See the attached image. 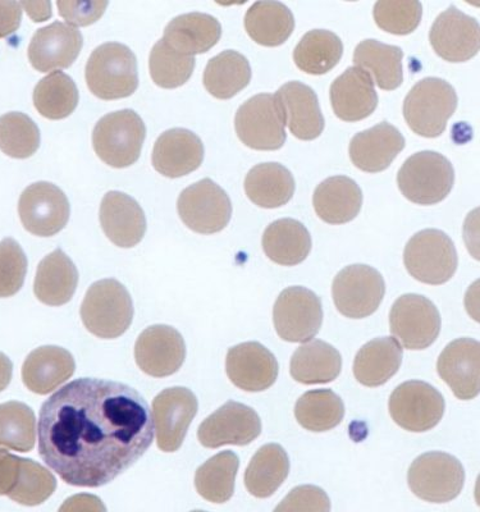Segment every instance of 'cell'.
<instances>
[{
	"label": "cell",
	"instance_id": "cell-1",
	"mask_svg": "<svg viewBox=\"0 0 480 512\" xmlns=\"http://www.w3.org/2000/svg\"><path fill=\"white\" fill-rule=\"evenodd\" d=\"M153 440L148 402L125 383L76 379L41 406L40 457L71 486L98 488L113 482Z\"/></svg>",
	"mask_w": 480,
	"mask_h": 512
},
{
	"label": "cell",
	"instance_id": "cell-2",
	"mask_svg": "<svg viewBox=\"0 0 480 512\" xmlns=\"http://www.w3.org/2000/svg\"><path fill=\"white\" fill-rule=\"evenodd\" d=\"M85 79L96 98L116 100L131 96L139 86L135 53L120 43L99 45L86 63Z\"/></svg>",
	"mask_w": 480,
	"mask_h": 512
},
{
	"label": "cell",
	"instance_id": "cell-3",
	"mask_svg": "<svg viewBox=\"0 0 480 512\" xmlns=\"http://www.w3.org/2000/svg\"><path fill=\"white\" fill-rule=\"evenodd\" d=\"M457 103L459 98L454 86L438 77H427L416 82L406 95L402 111L416 135L434 139L445 132Z\"/></svg>",
	"mask_w": 480,
	"mask_h": 512
},
{
	"label": "cell",
	"instance_id": "cell-4",
	"mask_svg": "<svg viewBox=\"0 0 480 512\" xmlns=\"http://www.w3.org/2000/svg\"><path fill=\"white\" fill-rule=\"evenodd\" d=\"M134 304L126 287L116 280L91 285L81 305V319L94 336L113 340L130 328Z\"/></svg>",
	"mask_w": 480,
	"mask_h": 512
},
{
	"label": "cell",
	"instance_id": "cell-5",
	"mask_svg": "<svg viewBox=\"0 0 480 512\" xmlns=\"http://www.w3.org/2000/svg\"><path fill=\"white\" fill-rule=\"evenodd\" d=\"M455 171L445 155L431 150L411 155L397 173V185L411 203L434 205L450 194Z\"/></svg>",
	"mask_w": 480,
	"mask_h": 512
},
{
	"label": "cell",
	"instance_id": "cell-6",
	"mask_svg": "<svg viewBox=\"0 0 480 512\" xmlns=\"http://www.w3.org/2000/svg\"><path fill=\"white\" fill-rule=\"evenodd\" d=\"M146 127L132 109L105 114L93 131L96 155L113 168L132 166L140 158Z\"/></svg>",
	"mask_w": 480,
	"mask_h": 512
},
{
	"label": "cell",
	"instance_id": "cell-7",
	"mask_svg": "<svg viewBox=\"0 0 480 512\" xmlns=\"http://www.w3.org/2000/svg\"><path fill=\"white\" fill-rule=\"evenodd\" d=\"M404 264L416 281L440 286L455 276L459 258L450 236L428 228L416 233L406 244Z\"/></svg>",
	"mask_w": 480,
	"mask_h": 512
},
{
	"label": "cell",
	"instance_id": "cell-8",
	"mask_svg": "<svg viewBox=\"0 0 480 512\" xmlns=\"http://www.w3.org/2000/svg\"><path fill=\"white\" fill-rule=\"evenodd\" d=\"M411 492L420 500L446 504L463 491L465 470L455 456L432 451L416 457L408 472Z\"/></svg>",
	"mask_w": 480,
	"mask_h": 512
},
{
	"label": "cell",
	"instance_id": "cell-9",
	"mask_svg": "<svg viewBox=\"0 0 480 512\" xmlns=\"http://www.w3.org/2000/svg\"><path fill=\"white\" fill-rule=\"evenodd\" d=\"M386 295L382 274L365 264L349 265L338 272L332 283L336 308L350 319L368 318L377 312Z\"/></svg>",
	"mask_w": 480,
	"mask_h": 512
},
{
	"label": "cell",
	"instance_id": "cell-10",
	"mask_svg": "<svg viewBox=\"0 0 480 512\" xmlns=\"http://www.w3.org/2000/svg\"><path fill=\"white\" fill-rule=\"evenodd\" d=\"M181 221L201 235L221 232L230 223L232 203L227 192L210 178H204L181 192L177 200Z\"/></svg>",
	"mask_w": 480,
	"mask_h": 512
},
{
	"label": "cell",
	"instance_id": "cell-11",
	"mask_svg": "<svg viewBox=\"0 0 480 512\" xmlns=\"http://www.w3.org/2000/svg\"><path fill=\"white\" fill-rule=\"evenodd\" d=\"M392 335L405 349H428L441 333V315L436 305L422 295H402L390 313Z\"/></svg>",
	"mask_w": 480,
	"mask_h": 512
},
{
	"label": "cell",
	"instance_id": "cell-12",
	"mask_svg": "<svg viewBox=\"0 0 480 512\" xmlns=\"http://www.w3.org/2000/svg\"><path fill=\"white\" fill-rule=\"evenodd\" d=\"M285 120L273 94L246 100L235 117L236 134L254 150H278L286 143Z\"/></svg>",
	"mask_w": 480,
	"mask_h": 512
},
{
	"label": "cell",
	"instance_id": "cell-13",
	"mask_svg": "<svg viewBox=\"0 0 480 512\" xmlns=\"http://www.w3.org/2000/svg\"><path fill=\"white\" fill-rule=\"evenodd\" d=\"M273 323L283 341L296 344L313 340L323 324L322 301L308 288L288 287L274 304Z\"/></svg>",
	"mask_w": 480,
	"mask_h": 512
},
{
	"label": "cell",
	"instance_id": "cell-14",
	"mask_svg": "<svg viewBox=\"0 0 480 512\" xmlns=\"http://www.w3.org/2000/svg\"><path fill=\"white\" fill-rule=\"evenodd\" d=\"M391 418L399 427L413 433L431 431L445 414V399L431 384L409 381L400 384L390 397Z\"/></svg>",
	"mask_w": 480,
	"mask_h": 512
},
{
	"label": "cell",
	"instance_id": "cell-15",
	"mask_svg": "<svg viewBox=\"0 0 480 512\" xmlns=\"http://www.w3.org/2000/svg\"><path fill=\"white\" fill-rule=\"evenodd\" d=\"M70 201L58 186L36 182L20 196L18 214L25 230L39 237L57 235L70 219Z\"/></svg>",
	"mask_w": 480,
	"mask_h": 512
},
{
	"label": "cell",
	"instance_id": "cell-16",
	"mask_svg": "<svg viewBox=\"0 0 480 512\" xmlns=\"http://www.w3.org/2000/svg\"><path fill=\"white\" fill-rule=\"evenodd\" d=\"M198 408V399L185 387L168 388L155 397L153 423L160 450L175 452L182 446Z\"/></svg>",
	"mask_w": 480,
	"mask_h": 512
},
{
	"label": "cell",
	"instance_id": "cell-17",
	"mask_svg": "<svg viewBox=\"0 0 480 512\" xmlns=\"http://www.w3.org/2000/svg\"><path fill=\"white\" fill-rule=\"evenodd\" d=\"M262 433V420L254 409L228 401L200 424L198 438L204 447L246 446Z\"/></svg>",
	"mask_w": 480,
	"mask_h": 512
},
{
	"label": "cell",
	"instance_id": "cell-18",
	"mask_svg": "<svg viewBox=\"0 0 480 512\" xmlns=\"http://www.w3.org/2000/svg\"><path fill=\"white\" fill-rule=\"evenodd\" d=\"M136 364L150 377L172 376L181 369L186 359L184 337L169 326L146 328L135 345Z\"/></svg>",
	"mask_w": 480,
	"mask_h": 512
},
{
	"label": "cell",
	"instance_id": "cell-19",
	"mask_svg": "<svg viewBox=\"0 0 480 512\" xmlns=\"http://www.w3.org/2000/svg\"><path fill=\"white\" fill-rule=\"evenodd\" d=\"M429 40L437 56L445 61H469L479 50L478 21L451 6L434 21Z\"/></svg>",
	"mask_w": 480,
	"mask_h": 512
},
{
	"label": "cell",
	"instance_id": "cell-20",
	"mask_svg": "<svg viewBox=\"0 0 480 512\" xmlns=\"http://www.w3.org/2000/svg\"><path fill=\"white\" fill-rule=\"evenodd\" d=\"M84 45L76 27L53 22L35 32L29 45V61L36 71L48 73L71 67Z\"/></svg>",
	"mask_w": 480,
	"mask_h": 512
},
{
	"label": "cell",
	"instance_id": "cell-21",
	"mask_svg": "<svg viewBox=\"0 0 480 512\" xmlns=\"http://www.w3.org/2000/svg\"><path fill=\"white\" fill-rule=\"evenodd\" d=\"M226 372L230 381L246 392H263L277 381L276 356L259 342H245L228 350Z\"/></svg>",
	"mask_w": 480,
	"mask_h": 512
},
{
	"label": "cell",
	"instance_id": "cell-22",
	"mask_svg": "<svg viewBox=\"0 0 480 512\" xmlns=\"http://www.w3.org/2000/svg\"><path fill=\"white\" fill-rule=\"evenodd\" d=\"M479 342L457 338L446 346L437 361V372L459 400L469 401L479 395Z\"/></svg>",
	"mask_w": 480,
	"mask_h": 512
},
{
	"label": "cell",
	"instance_id": "cell-23",
	"mask_svg": "<svg viewBox=\"0 0 480 512\" xmlns=\"http://www.w3.org/2000/svg\"><path fill=\"white\" fill-rule=\"evenodd\" d=\"M274 98L280 105L285 125L297 139L310 141L322 135L326 121L318 96L310 86L299 81L287 82Z\"/></svg>",
	"mask_w": 480,
	"mask_h": 512
},
{
	"label": "cell",
	"instance_id": "cell-24",
	"mask_svg": "<svg viewBox=\"0 0 480 512\" xmlns=\"http://www.w3.org/2000/svg\"><path fill=\"white\" fill-rule=\"evenodd\" d=\"M99 218L105 236L120 248H134L144 239L145 213L130 195L120 191H109L104 195L100 205Z\"/></svg>",
	"mask_w": 480,
	"mask_h": 512
},
{
	"label": "cell",
	"instance_id": "cell-25",
	"mask_svg": "<svg viewBox=\"0 0 480 512\" xmlns=\"http://www.w3.org/2000/svg\"><path fill=\"white\" fill-rule=\"evenodd\" d=\"M203 160V141L186 128L163 132L154 145L152 162L155 171L169 178L189 175L201 166Z\"/></svg>",
	"mask_w": 480,
	"mask_h": 512
},
{
	"label": "cell",
	"instance_id": "cell-26",
	"mask_svg": "<svg viewBox=\"0 0 480 512\" xmlns=\"http://www.w3.org/2000/svg\"><path fill=\"white\" fill-rule=\"evenodd\" d=\"M405 137L386 121L356 134L350 143V159L360 171L379 173L386 171L405 148Z\"/></svg>",
	"mask_w": 480,
	"mask_h": 512
},
{
	"label": "cell",
	"instance_id": "cell-27",
	"mask_svg": "<svg viewBox=\"0 0 480 512\" xmlns=\"http://www.w3.org/2000/svg\"><path fill=\"white\" fill-rule=\"evenodd\" d=\"M333 112L345 122L368 118L378 107V95L372 77L359 67H350L332 82Z\"/></svg>",
	"mask_w": 480,
	"mask_h": 512
},
{
	"label": "cell",
	"instance_id": "cell-28",
	"mask_svg": "<svg viewBox=\"0 0 480 512\" xmlns=\"http://www.w3.org/2000/svg\"><path fill=\"white\" fill-rule=\"evenodd\" d=\"M76 363L67 350L43 346L31 352L22 367V381L31 392L48 395L75 373Z\"/></svg>",
	"mask_w": 480,
	"mask_h": 512
},
{
	"label": "cell",
	"instance_id": "cell-29",
	"mask_svg": "<svg viewBox=\"0 0 480 512\" xmlns=\"http://www.w3.org/2000/svg\"><path fill=\"white\" fill-rule=\"evenodd\" d=\"M222 26L216 17L192 12L173 18L164 30L163 40L176 52L194 57L216 47Z\"/></svg>",
	"mask_w": 480,
	"mask_h": 512
},
{
	"label": "cell",
	"instance_id": "cell-30",
	"mask_svg": "<svg viewBox=\"0 0 480 512\" xmlns=\"http://www.w3.org/2000/svg\"><path fill=\"white\" fill-rule=\"evenodd\" d=\"M315 213L328 224H345L359 216L363 192L352 178L329 177L314 191Z\"/></svg>",
	"mask_w": 480,
	"mask_h": 512
},
{
	"label": "cell",
	"instance_id": "cell-31",
	"mask_svg": "<svg viewBox=\"0 0 480 512\" xmlns=\"http://www.w3.org/2000/svg\"><path fill=\"white\" fill-rule=\"evenodd\" d=\"M404 349L392 337L374 338L356 354L354 376L365 387L386 384L399 372Z\"/></svg>",
	"mask_w": 480,
	"mask_h": 512
},
{
	"label": "cell",
	"instance_id": "cell-32",
	"mask_svg": "<svg viewBox=\"0 0 480 512\" xmlns=\"http://www.w3.org/2000/svg\"><path fill=\"white\" fill-rule=\"evenodd\" d=\"M79 285V272L61 249L41 260L36 272L34 292L41 303L61 306L71 301Z\"/></svg>",
	"mask_w": 480,
	"mask_h": 512
},
{
	"label": "cell",
	"instance_id": "cell-33",
	"mask_svg": "<svg viewBox=\"0 0 480 512\" xmlns=\"http://www.w3.org/2000/svg\"><path fill=\"white\" fill-rule=\"evenodd\" d=\"M262 245L265 255L273 263L294 267L308 258L312 250V236L303 223L283 218L265 228Z\"/></svg>",
	"mask_w": 480,
	"mask_h": 512
},
{
	"label": "cell",
	"instance_id": "cell-34",
	"mask_svg": "<svg viewBox=\"0 0 480 512\" xmlns=\"http://www.w3.org/2000/svg\"><path fill=\"white\" fill-rule=\"evenodd\" d=\"M245 192L255 205L276 209L286 205L295 194V178L280 163H262L250 169Z\"/></svg>",
	"mask_w": 480,
	"mask_h": 512
},
{
	"label": "cell",
	"instance_id": "cell-35",
	"mask_svg": "<svg viewBox=\"0 0 480 512\" xmlns=\"http://www.w3.org/2000/svg\"><path fill=\"white\" fill-rule=\"evenodd\" d=\"M402 58L401 48L374 39L361 41L354 52L355 67L367 72L378 88L386 91L396 90L404 82Z\"/></svg>",
	"mask_w": 480,
	"mask_h": 512
},
{
	"label": "cell",
	"instance_id": "cell-36",
	"mask_svg": "<svg viewBox=\"0 0 480 512\" xmlns=\"http://www.w3.org/2000/svg\"><path fill=\"white\" fill-rule=\"evenodd\" d=\"M245 29L263 47H280L295 30L291 9L281 2H256L245 16Z\"/></svg>",
	"mask_w": 480,
	"mask_h": 512
},
{
	"label": "cell",
	"instance_id": "cell-37",
	"mask_svg": "<svg viewBox=\"0 0 480 512\" xmlns=\"http://www.w3.org/2000/svg\"><path fill=\"white\" fill-rule=\"evenodd\" d=\"M342 369L341 354L327 342L314 340L300 346L292 355L291 377L303 384L335 381Z\"/></svg>",
	"mask_w": 480,
	"mask_h": 512
},
{
	"label": "cell",
	"instance_id": "cell-38",
	"mask_svg": "<svg viewBox=\"0 0 480 512\" xmlns=\"http://www.w3.org/2000/svg\"><path fill=\"white\" fill-rule=\"evenodd\" d=\"M290 473V460L285 448L277 443L260 447L245 472V486L250 495L268 498L285 483Z\"/></svg>",
	"mask_w": 480,
	"mask_h": 512
},
{
	"label": "cell",
	"instance_id": "cell-39",
	"mask_svg": "<svg viewBox=\"0 0 480 512\" xmlns=\"http://www.w3.org/2000/svg\"><path fill=\"white\" fill-rule=\"evenodd\" d=\"M251 67L248 58L236 50H224L210 59L205 67L203 82L205 89L214 98L227 100L250 84Z\"/></svg>",
	"mask_w": 480,
	"mask_h": 512
},
{
	"label": "cell",
	"instance_id": "cell-40",
	"mask_svg": "<svg viewBox=\"0 0 480 512\" xmlns=\"http://www.w3.org/2000/svg\"><path fill=\"white\" fill-rule=\"evenodd\" d=\"M344 44L335 32L312 30L303 36L294 52L299 70L308 75H326L341 61Z\"/></svg>",
	"mask_w": 480,
	"mask_h": 512
},
{
	"label": "cell",
	"instance_id": "cell-41",
	"mask_svg": "<svg viewBox=\"0 0 480 512\" xmlns=\"http://www.w3.org/2000/svg\"><path fill=\"white\" fill-rule=\"evenodd\" d=\"M239 456L223 451L200 466L195 474V487L199 495L213 504L230 501L235 492V480L239 472Z\"/></svg>",
	"mask_w": 480,
	"mask_h": 512
},
{
	"label": "cell",
	"instance_id": "cell-42",
	"mask_svg": "<svg viewBox=\"0 0 480 512\" xmlns=\"http://www.w3.org/2000/svg\"><path fill=\"white\" fill-rule=\"evenodd\" d=\"M345 404L332 390H313L304 393L295 405L297 423L306 431H332L344 420Z\"/></svg>",
	"mask_w": 480,
	"mask_h": 512
},
{
	"label": "cell",
	"instance_id": "cell-43",
	"mask_svg": "<svg viewBox=\"0 0 480 512\" xmlns=\"http://www.w3.org/2000/svg\"><path fill=\"white\" fill-rule=\"evenodd\" d=\"M79 99L75 82L59 71L49 73L34 90L35 108L48 120H63L70 116L77 108Z\"/></svg>",
	"mask_w": 480,
	"mask_h": 512
},
{
	"label": "cell",
	"instance_id": "cell-44",
	"mask_svg": "<svg viewBox=\"0 0 480 512\" xmlns=\"http://www.w3.org/2000/svg\"><path fill=\"white\" fill-rule=\"evenodd\" d=\"M36 432L35 414L29 406L17 401L0 405V446L29 452L35 446Z\"/></svg>",
	"mask_w": 480,
	"mask_h": 512
},
{
	"label": "cell",
	"instance_id": "cell-45",
	"mask_svg": "<svg viewBox=\"0 0 480 512\" xmlns=\"http://www.w3.org/2000/svg\"><path fill=\"white\" fill-rule=\"evenodd\" d=\"M150 76L163 89H176L190 80L195 68V57L173 50L163 39L154 45L149 58Z\"/></svg>",
	"mask_w": 480,
	"mask_h": 512
},
{
	"label": "cell",
	"instance_id": "cell-46",
	"mask_svg": "<svg viewBox=\"0 0 480 512\" xmlns=\"http://www.w3.org/2000/svg\"><path fill=\"white\" fill-rule=\"evenodd\" d=\"M40 131L29 116L11 112L0 117V150L8 157L26 159L38 152Z\"/></svg>",
	"mask_w": 480,
	"mask_h": 512
},
{
	"label": "cell",
	"instance_id": "cell-47",
	"mask_svg": "<svg viewBox=\"0 0 480 512\" xmlns=\"http://www.w3.org/2000/svg\"><path fill=\"white\" fill-rule=\"evenodd\" d=\"M57 488L56 477L43 465L21 459L20 474L8 497L17 504L38 506L47 501Z\"/></svg>",
	"mask_w": 480,
	"mask_h": 512
},
{
	"label": "cell",
	"instance_id": "cell-48",
	"mask_svg": "<svg viewBox=\"0 0 480 512\" xmlns=\"http://www.w3.org/2000/svg\"><path fill=\"white\" fill-rule=\"evenodd\" d=\"M422 16V3L416 0H381L373 11L379 29L393 35L411 34L418 29Z\"/></svg>",
	"mask_w": 480,
	"mask_h": 512
},
{
	"label": "cell",
	"instance_id": "cell-49",
	"mask_svg": "<svg viewBox=\"0 0 480 512\" xmlns=\"http://www.w3.org/2000/svg\"><path fill=\"white\" fill-rule=\"evenodd\" d=\"M27 258L13 239L0 241V297L16 295L24 286Z\"/></svg>",
	"mask_w": 480,
	"mask_h": 512
},
{
	"label": "cell",
	"instance_id": "cell-50",
	"mask_svg": "<svg viewBox=\"0 0 480 512\" xmlns=\"http://www.w3.org/2000/svg\"><path fill=\"white\" fill-rule=\"evenodd\" d=\"M331 510V501L327 493L317 486H300L292 489L283 498L276 512L280 511H318L328 512Z\"/></svg>",
	"mask_w": 480,
	"mask_h": 512
},
{
	"label": "cell",
	"instance_id": "cell-51",
	"mask_svg": "<svg viewBox=\"0 0 480 512\" xmlns=\"http://www.w3.org/2000/svg\"><path fill=\"white\" fill-rule=\"evenodd\" d=\"M59 15L67 21L70 26H89L95 24L104 15L108 2H57Z\"/></svg>",
	"mask_w": 480,
	"mask_h": 512
},
{
	"label": "cell",
	"instance_id": "cell-52",
	"mask_svg": "<svg viewBox=\"0 0 480 512\" xmlns=\"http://www.w3.org/2000/svg\"><path fill=\"white\" fill-rule=\"evenodd\" d=\"M21 457L0 450V496H8L20 474Z\"/></svg>",
	"mask_w": 480,
	"mask_h": 512
},
{
	"label": "cell",
	"instance_id": "cell-53",
	"mask_svg": "<svg viewBox=\"0 0 480 512\" xmlns=\"http://www.w3.org/2000/svg\"><path fill=\"white\" fill-rule=\"evenodd\" d=\"M21 18V3L0 2V38L15 34L21 25Z\"/></svg>",
	"mask_w": 480,
	"mask_h": 512
},
{
	"label": "cell",
	"instance_id": "cell-54",
	"mask_svg": "<svg viewBox=\"0 0 480 512\" xmlns=\"http://www.w3.org/2000/svg\"><path fill=\"white\" fill-rule=\"evenodd\" d=\"M90 511V510H102L105 511V507L102 505V501L94 496H76L70 498L61 507V511Z\"/></svg>",
	"mask_w": 480,
	"mask_h": 512
},
{
	"label": "cell",
	"instance_id": "cell-55",
	"mask_svg": "<svg viewBox=\"0 0 480 512\" xmlns=\"http://www.w3.org/2000/svg\"><path fill=\"white\" fill-rule=\"evenodd\" d=\"M21 7L35 22L47 21L52 17V3L50 2H22Z\"/></svg>",
	"mask_w": 480,
	"mask_h": 512
},
{
	"label": "cell",
	"instance_id": "cell-56",
	"mask_svg": "<svg viewBox=\"0 0 480 512\" xmlns=\"http://www.w3.org/2000/svg\"><path fill=\"white\" fill-rule=\"evenodd\" d=\"M13 372L12 361L9 360L7 355L0 352V392L6 390L11 383Z\"/></svg>",
	"mask_w": 480,
	"mask_h": 512
}]
</instances>
